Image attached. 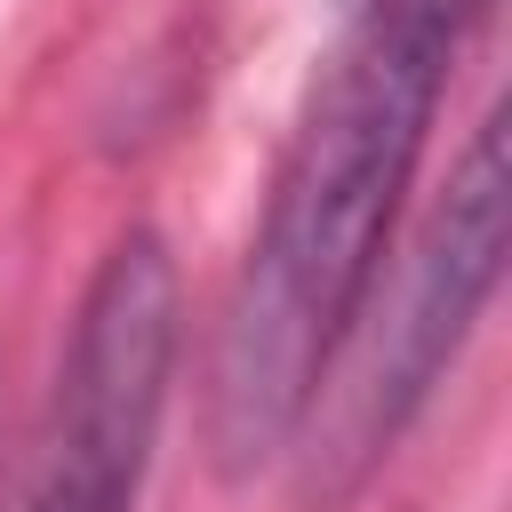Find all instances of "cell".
<instances>
[{
    "label": "cell",
    "mask_w": 512,
    "mask_h": 512,
    "mask_svg": "<svg viewBox=\"0 0 512 512\" xmlns=\"http://www.w3.org/2000/svg\"><path fill=\"white\" fill-rule=\"evenodd\" d=\"M472 8L480 0H368V24L312 80L208 352V448L232 480L312 424L384 272Z\"/></svg>",
    "instance_id": "1"
},
{
    "label": "cell",
    "mask_w": 512,
    "mask_h": 512,
    "mask_svg": "<svg viewBox=\"0 0 512 512\" xmlns=\"http://www.w3.org/2000/svg\"><path fill=\"white\" fill-rule=\"evenodd\" d=\"M176 344H184L176 256L152 224H128L80 288L24 512H136L168 416Z\"/></svg>",
    "instance_id": "2"
},
{
    "label": "cell",
    "mask_w": 512,
    "mask_h": 512,
    "mask_svg": "<svg viewBox=\"0 0 512 512\" xmlns=\"http://www.w3.org/2000/svg\"><path fill=\"white\" fill-rule=\"evenodd\" d=\"M504 224H512V168H504V112H488L472 128V144L456 152L448 192L424 216V240H416L408 280H400V304L384 312L360 384H344V400L328 408V440L312 448V496L360 488V472L376 456H392L408 416L432 400V384L448 376V360L464 352L472 320L496 296Z\"/></svg>",
    "instance_id": "3"
}]
</instances>
